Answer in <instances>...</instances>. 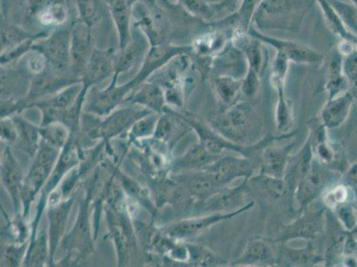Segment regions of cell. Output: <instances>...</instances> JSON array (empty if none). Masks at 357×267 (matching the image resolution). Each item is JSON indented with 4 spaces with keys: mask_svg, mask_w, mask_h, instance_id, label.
Returning a JSON list of instances; mask_svg holds the SVG:
<instances>
[{
    "mask_svg": "<svg viewBox=\"0 0 357 267\" xmlns=\"http://www.w3.org/2000/svg\"><path fill=\"white\" fill-rule=\"evenodd\" d=\"M262 0H243L241 8L239 9L238 17L241 25L240 30L248 32L253 15L257 10Z\"/></svg>",
    "mask_w": 357,
    "mask_h": 267,
    "instance_id": "44dd1931",
    "label": "cell"
},
{
    "mask_svg": "<svg viewBox=\"0 0 357 267\" xmlns=\"http://www.w3.org/2000/svg\"><path fill=\"white\" fill-rule=\"evenodd\" d=\"M250 116L249 106L246 104H238L231 107L228 112L224 113L220 119L215 122L217 129L223 134L224 138L230 135L239 136L240 134L248 131Z\"/></svg>",
    "mask_w": 357,
    "mask_h": 267,
    "instance_id": "8992f818",
    "label": "cell"
},
{
    "mask_svg": "<svg viewBox=\"0 0 357 267\" xmlns=\"http://www.w3.org/2000/svg\"><path fill=\"white\" fill-rule=\"evenodd\" d=\"M52 166H47L37 162L31 172L30 178H29L28 194H33L40 189L45 179L50 175Z\"/></svg>",
    "mask_w": 357,
    "mask_h": 267,
    "instance_id": "603a6c76",
    "label": "cell"
},
{
    "mask_svg": "<svg viewBox=\"0 0 357 267\" xmlns=\"http://www.w3.org/2000/svg\"><path fill=\"white\" fill-rule=\"evenodd\" d=\"M44 136L54 146L63 145L66 139V131L60 126L51 127L45 130Z\"/></svg>",
    "mask_w": 357,
    "mask_h": 267,
    "instance_id": "83f0119b",
    "label": "cell"
},
{
    "mask_svg": "<svg viewBox=\"0 0 357 267\" xmlns=\"http://www.w3.org/2000/svg\"><path fill=\"white\" fill-rule=\"evenodd\" d=\"M190 250V257H192L195 264H199V266H213L214 263H217V257L208 250L201 247H193Z\"/></svg>",
    "mask_w": 357,
    "mask_h": 267,
    "instance_id": "4316f807",
    "label": "cell"
},
{
    "mask_svg": "<svg viewBox=\"0 0 357 267\" xmlns=\"http://www.w3.org/2000/svg\"><path fill=\"white\" fill-rule=\"evenodd\" d=\"M290 147H269L262 154L261 174L277 178H283L287 175Z\"/></svg>",
    "mask_w": 357,
    "mask_h": 267,
    "instance_id": "9c48e42d",
    "label": "cell"
},
{
    "mask_svg": "<svg viewBox=\"0 0 357 267\" xmlns=\"http://www.w3.org/2000/svg\"><path fill=\"white\" fill-rule=\"evenodd\" d=\"M324 174L319 166L313 162L310 172L298 181L295 198L298 207L303 208L312 203L322 191Z\"/></svg>",
    "mask_w": 357,
    "mask_h": 267,
    "instance_id": "52a82bcc",
    "label": "cell"
},
{
    "mask_svg": "<svg viewBox=\"0 0 357 267\" xmlns=\"http://www.w3.org/2000/svg\"><path fill=\"white\" fill-rule=\"evenodd\" d=\"M203 169L210 171L223 187L231 183L236 178H249L252 174L251 166L248 159L234 156H222Z\"/></svg>",
    "mask_w": 357,
    "mask_h": 267,
    "instance_id": "277c9868",
    "label": "cell"
},
{
    "mask_svg": "<svg viewBox=\"0 0 357 267\" xmlns=\"http://www.w3.org/2000/svg\"><path fill=\"white\" fill-rule=\"evenodd\" d=\"M242 92L245 96L253 97L258 92L259 86V74L248 67V73L242 80Z\"/></svg>",
    "mask_w": 357,
    "mask_h": 267,
    "instance_id": "d4e9b609",
    "label": "cell"
},
{
    "mask_svg": "<svg viewBox=\"0 0 357 267\" xmlns=\"http://www.w3.org/2000/svg\"><path fill=\"white\" fill-rule=\"evenodd\" d=\"M243 80L229 76H217L214 80V87L222 103L230 106L238 99L242 91Z\"/></svg>",
    "mask_w": 357,
    "mask_h": 267,
    "instance_id": "5bb4252c",
    "label": "cell"
},
{
    "mask_svg": "<svg viewBox=\"0 0 357 267\" xmlns=\"http://www.w3.org/2000/svg\"><path fill=\"white\" fill-rule=\"evenodd\" d=\"M220 158L211 154L208 150L200 144L195 145L193 148L189 150L187 154L181 159L178 166L181 168L203 169L208 167Z\"/></svg>",
    "mask_w": 357,
    "mask_h": 267,
    "instance_id": "4fadbf2b",
    "label": "cell"
},
{
    "mask_svg": "<svg viewBox=\"0 0 357 267\" xmlns=\"http://www.w3.org/2000/svg\"><path fill=\"white\" fill-rule=\"evenodd\" d=\"M278 94L279 99L277 109H275V123L279 131L285 133L293 124V114H291V107L284 99V90L278 91Z\"/></svg>",
    "mask_w": 357,
    "mask_h": 267,
    "instance_id": "2e32d148",
    "label": "cell"
},
{
    "mask_svg": "<svg viewBox=\"0 0 357 267\" xmlns=\"http://www.w3.org/2000/svg\"><path fill=\"white\" fill-rule=\"evenodd\" d=\"M152 120H145V122H139L137 125L135 126V131L136 135L145 136L147 135L149 132H151V129H152Z\"/></svg>",
    "mask_w": 357,
    "mask_h": 267,
    "instance_id": "1f68e13d",
    "label": "cell"
},
{
    "mask_svg": "<svg viewBox=\"0 0 357 267\" xmlns=\"http://www.w3.org/2000/svg\"><path fill=\"white\" fill-rule=\"evenodd\" d=\"M350 197V189L346 184L336 185L328 191L324 196V203L328 207L335 208L339 205L347 203Z\"/></svg>",
    "mask_w": 357,
    "mask_h": 267,
    "instance_id": "cb8c5ba5",
    "label": "cell"
},
{
    "mask_svg": "<svg viewBox=\"0 0 357 267\" xmlns=\"http://www.w3.org/2000/svg\"><path fill=\"white\" fill-rule=\"evenodd\" d=\"M255 203H251L245 206L240 207L236 210L230 211L227 213H216L210 215V216H204L196 218H191L181 221V222L174 224L169 229V234L171 236L178 238V239H185V238H190L197 236L204 231L208 229L209 227L214 224L230 219L238 215L245 212L246 210L252 208Z\"/></svg>",
    "mask_w": 357,
    "mask_h": 267,
    "instance_id": "7a4b0ae2",
    "label": "cell"
},
{
    "mask_svg": "<svg viewBox=\"0 0 357 267\" xmlns=\"http://www.w3.org/2000/svg\"><path fill=\"white\" fill-rule=\"evenodd\" d=\"M273 254L268 244L261 240H252L243 255L236 260V265H266L273 263Z\"/></svg>",
    "mask_w": 357,
    "mask_h": 267,
    "instance_id": "8fae6325",
    "label": "cell"
},
{
    "mask_svg": "<svg viewBox=\"0 0 357 267\" xmlns=\"http://www.w3.org/2000/svg\"><path fill=\"white\" fill-rule=\"evenodd\" d=\"M314 154L324 164H331L335 159V152L327 143L326 128L324 125L317 134V145Z\"/></svg>",
    "mask_w": 357,
    "mask_h": 267,
    "instance_id": "d6986e66",
    "label": "cell"
},
{
    "mask_svg": "<svg viewBox=\"0 0 357 267\" xmlns=\"http://www.w3.org/2000/svg\"><path fill=\"white\" fill-rule=\"evenodd\" d=\"M351 233L353 237L357 240V226L355 228V230L352 231Z\"/></svg>",
    "mask_w": 357,
    "mask_h": 267,
    "instance_id": "836d02e7",
    "label": "cell"
},
{
    "mask_svg": "<svg viewBox=\"0 0 357 267\" xmlns=\"http://www.w3.org/2000/svg\"><path fill=\"white\" fill-rule=\"evenodd\" d=\"M344 57L339 50L334 52L331 58L329 70H328L327 90L330 99H333L349 91V83L343 70Z\"/></svg>",
    "mask_w": 357,
    "mask_h": 267,
    "instance_id": "30bf717a",
    "label": "cell"
},
{
    "mask_svg": "<svg viewBox=\"0 0 357 267\" xmlns=\"http://www.w3.org/2000/svg\"><path fill=\"white\" fill-rule=\"evenodd\" d=\"M314 0H262L252 22L259 30L298 31Z\"/></svg>",
    "mask_w": 357,
    "mask_h": 267,
    "instance_id": "6da1fadb",
    "label": "cell"
},
{
    "mask_svg": "<svg viewBox=\"0 0 357 267\" xmlns=\"http://www.w3.org/2000/svg\"><path fill=\"white\" fill-rule=\"evenodd\" d=\"M215 1H217V0H215Z\"/></svg>",
    "mask_w": 357,
    "mask_h": 267,
    "instance_id": "d590c367",
    "label": "cell"
},
{
    "mask_svg": "<svg viewBox=\"0 0 357 267\" xmlns=\"http://www.w3.org/2000/svg\"><path fill=\"white\" fill-rule=\"evenodd\" d=\"M354 100L355 99L349 91L330 99L322 112L323 125L329 129L343 125L349 118Z\"/></svg>",
    "mask_w": 357,
    "mask_h": 267,
    "instance_id": "5b68a950",
    "label": "cell"
},
{
    "mask_svg": "<svg viewBox=\"0 0 357 267\" xmlns=\"http://www.w3.org/2000/svg\"><path fill=\"white\" fill-rule=\"evenodd\" d=\"M344 181L349 187H357V162L347 171Z\"/></svg>",
    "mask_w": 357,
    "mask_h": 267,
    "instance_id": "4dcf8cb0",
    "label": "cell"
},
{
    "mask_svg": "<svg viewBox=\"0 0 357 267\" xmlns=\"http://www.w3.org/2000/svg\"><path fill=\"white\" fill-rule=\"evenodd\" d=\"M238 0H224L223 2L219 3L215 6L217 10H222L224 8H229L238 4Z\"/></svg>",
    "mask_w": 357,
    "mask_h": 267,
    "instance_id": "d6a6232c",
    "label": "cell"
},
{
    "mask_svg": "<svg viewBox=\"0 0 357 267\" xmlns=\"http://www.w3.org/2000/svg\"><path fill=\"white\" fill-rule=\"evenodd\" d=\"M248 34L249 36L256 38V40L271 45L277 51H281L282 53L287 55L289 60L295 62V63L316 64L322 60V55L317 53L312 48L307 47V45L296 43V42L269 37V36L264 35L252 27H250Z\"/></svg>",
    "mask_w": 357,
    "mask_h": 267,
    "instance_id": "3957f363",
    "label": "cell"
},
{
    "mask_svg": "<svg viewBox=\"0 0 357 267\" xmlns=\"http://www.w3.org/2000/svg\"><path fill=\"white\" fill-rule=\"evenodd\" d=\"M223 187L210 171L201 169L188 177L186 180L187 193L199 200L206 201L219 193Z\"/></svg>",
    "mask_w": 357,
    "mask_h": 267,
    "instance_id": "ba28073f",
    "label": "cell"
},
{
    "mask_svg": "<svg viewBox=\"0 0 357 267\" xmlns=\"http://www.w3.org/2000/svg\"><path fill=\"white\" fill-rule=\"evenodd\" d=\"M248 179H245L243 183L238 187L226 189L223 188L219 193L214 194L213 196L207 199L206 201V208L207 210H227L234 205L240 203V201L243 197V192Z\"/></svg>",
    "mask_w": 357,
    "mask_h": 267,
    "instance_id": "7c38bea8",
    "label": "cell"
},
{
    "mask_svg": "<svg viewBox=\"0 0 357 267\" xmlns=\"http://www.w3.org/2000/svg\"><path fill=\"white\" fill-rule=\"evenodd\" d=\"M70 205L63 204L52 214L51 221V237L53 243L58 242V237L61 236L63 231L65 221L67 219L68 212H69Z\"/></svg>",
    "mask_w": 357,
    "mask_h": 267,
    "instance_id": "7402d4cb",
    "label": "cell"
},
{
    "mask_svg": "<svg viewBox=\"0 0 357 267\" xmlns=\"http://www.w3.org/2000/svg\"><path fill=\"white\" fill-rule=\"evenodd\" d=\"M64 19V13L58 8H47L41 15V21L45 24H58Z\"/></svg>",
    "mask_w": 357,
    "mask_h": 267,
    "instance_id": "f1b7e54d",
    "label": "cell"
},
{
    "mask_svg": "<svg viewBox=\"0 0 357 267\" xmlns=\"http://www.w3.org/2000/svg\"><path fill=\"white\" fill-rule=\"evenodd\" d=\"M344 73L349 83V91L354 99H357V50L355 48L351 53L345 55L343 61Z\"/></svg>",
    "mask_w": 357,
    "mask_h": 267,
    "instance_id": "e0dca14e",
    "label": "cell"
},
{
    "mask_svg": "<svg viewBox=\"0 0 357 267\" xmlns=\"http://www.w3.org/2000/svg\"><path fill=\"white\" fill-rule=\"evenodd\" d=\"M351 2L353 3V5L355 6L357 8V0H351Z\"/></svg>",
    "mask_w": 357,
    "mask_h": 267,
    "instance_id": "e575fe53",
    "label": "cell"
},
{
    "mask_svg": "<svg viewBox=\"0 0 357 267\" xmlns=\"http://www.w3.org/2000/svg\"><path fill=\"white\" fill-rule=\"evenodd\" d=\"M18 129L26 147L30 150V151L35 152L36 144H37L38 141L37 130L33 127L29 125L28 123L22 122V120L19 122Z\"/></svg>",
    "mask_w": 357,
    "mask_h": 267,
    "instance_id": "484cf974",
    "label": "cell"
},
{
    "mask_svg": "<svg viewBox=\"0 0 357 267\" xmlns=\"http://www.w3.org/2000/svg\"><path fill=\"white\" fill-rule=\"evenodd\" d=\"M289 62L287 55L281 51H277L275 59L273 64V73H272V81L278 91L284 90L285 78L289 68Z\"/></svg>",
    "mask_w": 357,
    "mask_h": 267,
    "instance_id": "ac0fdd59",
    "label": "cell"
},
{
    "mask_svg": "<svg viewBox=\"0 0 357 267\" xmlns=\"http://www.w3.org/2000/svg\"><path fill=\"white\" fill-rule=\"evenodd\" d=\"M257 183L259 187L269 196L278 199L284 193V183L283 178H277L269 177V175L261 174V177L257 178Z\"/></svg>",
    "mask_w": 357,
    "mask_h": 267,
    "instance_id": "ffe728a7",
    "label": "cell"
},
{
    "mask_svg": "<svg viewBox=\"0 0 357 267\" xmlns=\"http://www.w3.org/2000/svg\"><path fill=\"white\" fill-rule=\"evenodd\" d=\"M337 220L347 232L351 233L357 226V204L347 201L334 208Z\"/></svg>",
    "mask_w": 357,
    "mask_h": 267,
    "instance_id": "9a60e30c",
    "label": "cell"
},
{
    "mask_svg": "<svg viewBox=\"0 0 357 267\" xmlns=\"http://www.w3.org/2000/svg\"><path fill=\"white\" fill-rule=\"evenodd\" d=\"M74 91H69V92L61 94L56 100L54 101L53 106L57 107V108H64V107L69 106L74 99Z\"/></svg>",
    "mask_w": 357,
    "mask_h": 267,
    "instance_id": "f546056e",
    "label": "cell"
}]
</instances>
